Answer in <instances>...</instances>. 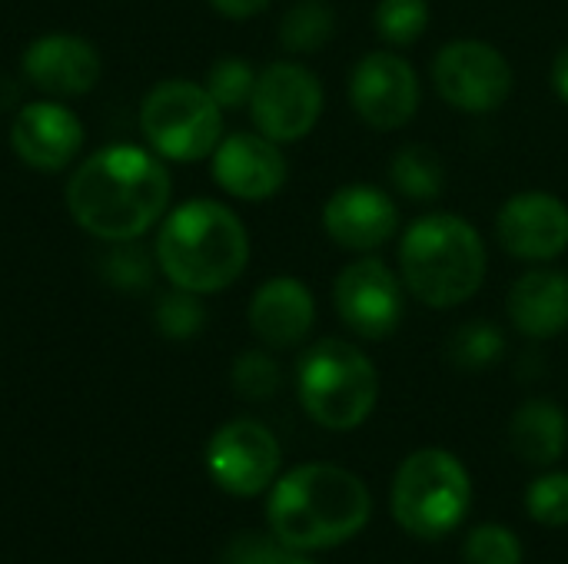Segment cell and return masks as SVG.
Returning a JSON list of instances; mask_svg holds the SVG:
<instances>
[{"label": "cell", "mask_w": 568, "mask_h": 564, "mask_svg": "<svg viewBox=\"0 0 568 564\" xmlns=\"http://www.w3.org/2000/svg\"><path fill=\"white\" fill-rule=\"evenodd\" d=\"M140 130L156 156L200 163L223 140V106L203 83L163 80L140 103Z\"/></svg>", "instance_id": "cell-7"}, {"label": "cell", "mask_w": 568, "mask_h": 564, "mask_svg": "<svg viewBox=\"0 0 568 564\" xmlns=\"http://www.w3.org/2000/svg\"><path fill=\"white\" fill-rule=\"evenodd\" d=\"M323 103H326L323 83L310 66L296 60H276L256 73L250 116L263 136L286 146V143H300L316 130L323 116Z\"/></svg>", "instance_id": "cell-9"}, {"label": "cell", "mask_w": 568, "mask_h": 564, "mask_svg": "<svg viewBox=\"0 0 568 564\" xmlns=\"http://www.w3.org/2000/svg\"><path fill=\"white\" fill-rule=\"evenodd\" d=\"M23 76L47 100L83 96L100 83L103 60L97 47L77 33H43L23 50Z\"/></svg>", "instance_id": "cell-16"}, {"label": "cell", "mask_w": 568, "mask_h": 564, "mask_svg": "<svg viewBox=\"0 0 568 564\" xmlns=\"http://www.w3.org/2000/svg\"><path fill=\"white\" fill-rule=\"evenodd\" d=\"M506 356V332L486 319H473L453 329L446 342V359L459 372H486Z\"/></svg>", "instance_id": "cell-23"}, {"label": "cell", "mask_w": 568, "mask_h": 564, "mask_svg": "<svg viewBox=\"0 0 568 564\" xmlns=\"http://www.w3.org/2000/svg\"><path fill=\"white\" fill-rule=\"evenodd\" d=\"M509 445L532 469H552L568 449V416L552 399H526L509 419Z\"/></svg>", "instance_id": "cell-20"}, {"label": "cell", "mask_w": 568, "mask_h": 564, "mask_svg": "<svg viewBox=\"0 0 568 564\" xmlns=\"http://www.w3.org/2000/svg\"><path fill=\"white\" fill-rule=\"evenodd\" d=\"M469 509L473 479L453 452L419 449L399 462L389 489V512L406 535L439 542L466 522Z\"/></svg>", "instance_id": "cell-6"}, {"label": "cell", "mask_w": 568, "mask_h": 564, "mask_svg": "<svg viewBox=\"0 0 568 564\" xmlns=\"http://www.w3.org/2000/svg\"><path fill=\"white\" fill-rule=\"evenodd\" d=\"M552 90H556V96L562 100L568 106V47H562L559 53H556V60H552Z\"/></svg>", "instance_id": "cell-33"}, {"label": "cell", "mask_w": 568, "mask_h": 564, "mask_svg": "<svg viewBox=\"0 0 568 564\" xmlns=\"http://www.w3.org/2000/svg\"><path fill=\"white\" fill-rule=\"evenodd\" d=\"M296 396L320 429L353 432L376 412L379 369L356 342L320 339L296 366Z\"/></svg>", "instance_id": "cell-5"}, {"label": "cell", "mask_w": 568, "mask_h": 564, "mask_svg": "<svg viewBox=\"0 0 568 564\" xmlns=\"http://www.w3.org/2000/svg\"><path fill=\"white\" fill-rule=\"evenodd\" d=\"M489 269L483 233L456 213H429L399 239V276L406 293L429 309L469 302Z\"/></svg>", "instance_id": "cell-4"}, {"label": "cell", "mask_w": 568, "mask_h": 564, "mask_svg": "<svg viewBox=\"0 0 568 564\" xmlns=\"http://www.w3.org/2000/svg\"><path fill=\"white\" fill-rule=\"evenodd\" d=\"M346 93L356 116L383 133L409 126L423 103V83L416 66L393 50L366 53L349 73Z\"/></svg>", "instance_id": "cell-12"}, {"label": "cell", "mask_w": 568, "mask_h": 564, "mask_svg": "<svg viewBox=\"0 0 568 564\" xmlns=\"http://www.w3.org/2000/svg\"><path fill=\"white\" fill-rule=\"evenodd\" d=\"M389 180L393 186L416 203H433L446 189V166L443 156L426 146V143H409L403 146L393 163H389Z\"/></svg>", "instance_id": "cell-21"}, {"label": "cell", "mask_w": 568, "mask_h": 564, "mask_svg": "<svg viewBox=\"0 0 568 564\" xmlns=\"http://www.w3.org/2000/svg\"><path fill=\"white\" fill-rule=\"evenodd\" d=\"M106 279L116 286V289H146L150 279H153V263L150 256L136 246V239L130 243H113L110 256H106V266H103Z\"/></svg>", "instance_id": "cell-30"}, {"label": "cell", "mask_w": 568, "mask_h": 564, "mask_svg": "<svg viewBox=\"0 0 568 564\" xmlns=\"http://www.w3.org/2000/svg\"><path fill=\"white\" fill-rule=\"evenodd\" d=\"M506 316L526 339L546 342L568 329V273L556 266L526 269L506 299Z\"/></svg>", "instance_id": "cell-19"}, {"label": "cell", "mask_w": 568, "mask_h": 564, "mask_svg": "<svg viewBox=\"0 0 568 564\" xmlns=\"http://www.w3.org/2000/svg\"><path fill=\"white\" fill-rule=\"evenodd\" d=\"M336 33V10L329 0H296L280 20V47L286 53H316Z\"/></svg>", "instance_id": "cell-22"}, {"label": "cell", "mask_w": 568, "mask_h": 564, "mask_svg": "<svg viewBox=\"0 0 568 564\" xmlns=\"http://www.w3.org/2000/svg\"><path fill=\"white\" fill-rule=\"evenodd\" d=\"M210 166H213L216 186L246 203H263L276 196L290 176L283 146L263 136L260 130L256 133L240 130V133L223 136L210 156Z\"/></svg>", "instance_id": "cell-15"}, {"label": "cell", "mask_w": 568, "mask_h": 564, "mask_svg": "<svg viewBox=\"0 0 568 564\" xmlns=\"http://www.w3.org/2000/svg\"><path fill=\"white\" fill-rule=\"evenodd\" d=\"M433 86L446 106L469 116H486L509 103L516 73L499 47L463 37L439 47L433 60Z\"/></svg>", "instance_id": "cell-8"}, {"label": "cell", "mask_w": 568, "mask_h": 564, "mask_svg": "<svg viewBox=\"0 0 568 564\" xmlns=\"http://www.w3.org/2000/svg\"><path fill=\"white\" fill-rule=\"evenodd\" d=\"M326 236L349 253H376L399 233V206L376 183H346L323 203Z\"/></svg>", "instance_id": "cell-14"}, {"label": "cell", "mask_w": 568, "mask_h": 564, "mask_svg": "<svg viewBox=\"0 0 568 564\" xmlns=\"http://www.w3.org/2000/svg\"><path fill=\"white\" fill-rule=\"evenodd\" d=\"M373 519L366 482L333 462H303L266 492L270 532L293 552H326L353 542Z\"/></svg>", "instance_id": "cell-2"}, {"label": "cell", "mask_w": 568, "mask_h": 564, "mask_svg": "<svg viewBox=\"0 0 568 564\" xmlns=\"http://www.w3.org/2000/svg\"><path fill=\"white\" fill-rule=\"evenodd\" d=\"M283 449L256 419H233L206 442V472L233 499H256L280 479Z\"/></svg>", "instance_id": "cell-11"}, {"label": "cell", "mask_w": 568, "mask_h": 564, "mask_svg": "<svg viewBox=\"0 0 568 564\" xmlns=\"http://www.w3.org/2000/svg\"><path fill=\"white\" fill-rule=\"evenodd\" d=\"M499 246L523 263H552L568 249V203L549 189L513 193L496 213Z\"/></svg>", "instance_id": "cell-13"}, {"label": "cell", "mask_w": 568, "mask_h": 564, "mask_svg": "<svg viewBox=\"0 0 568 564\" xmlns=\"http://www.w3.org/2000/svg\"><path fill=\"white\" fill-rule=\"evenodd\" d=\"M429 0H379L373 10V27L389 47H409L429 30Z\"/></svg>", "instance_id": "cell-24"}, {"label": "cell", "mask_w": 568, "mask_h": 564, "mask_svg": "<svg viewBox=\"0 0 568 564\" xmlns=\"http://www.w3.org/2000/svg\"><path fill=\"white\" fill-rule=\"evenodd\" d=\"M153 319H156V329H160L166 339L186 342V339H193V336L203 332V326H206V309H203V302H200L196 293H186V289H176V286H173L170 293L160 296Z\"/></svg>", "instance_id": "cell-26"}, {"label": "cell", "mask_w": 568, "mask_h": 564, "mask_svg": "<svg viewBox=\"0 0 568 564\" xmlns=\"http://www.w3.org/2000/svg\"><path fill=\"white\" fill-rule=\"evenodd\" d=\"M276 564H316V562H313L306 552H293V548H286V552H283V558H280Z\"/></svg>", "instance_id": "cell-34"}, {"label": "cell", "mask_w": 568, "mask_h": 564, "mask_svg": "<svg viewBox=\"0 0 568 564\" xmlns=\"http://www.w3.org/2000/svg\"><path fill=\"white\" fill-rule=\"evenodd\" d=\"M463 562L466 564H523V539L499 525L486 522L476 525L463 542Z\"/></svg>", "instance_id": "cell-28"}, {"label": "cell", "mask_w": 568, "mask_h": 564, "mask_svg": "<svg viewBox=\"0 0 568 564\" xmlns=\"http://www.w3.org/2000/svg\"><path fill=\"white\" fill-rule=\"evenodd\" d=\"M250 263L243 219L216 199H186L160 219L156 266L186 293L213 296L230 289Z\"/></svg>", "instance_id": "cell-3"}, {"label": "cell", "mask_w": 568, "mask_h": 564, "mask_svg": "<svg viewBox=\"0 0 568 564\" xmlns=\"http://www.w3.org/2000/svg\"><path fill=\"white\" fill-rule=\"evenodd\" d=\"M10 146L23 166L40 173H60L83 146V123L60 100H37L13 116Z\"/></svg>", "instance_id": "cell-17"}, {"label": "cell", "mask_w": 568, "mask_h": 564, "mask_svg": "<svg viewBox=\"0 0 568 564\" xmlns=\"http://www.w3.org/2000/svg\"><path fill=\"white\" fill-rule=\"evenodd\" d=\"M170 196L173 180L163 156L130 143L93 153L67 183L73 223L103 243H130L150 233L166 216Z\"/></svg>", "instance_id": "cell-1"}, {"label": "cell", "mask_w": 568, "mask_h": 564, "mask_svg": "<svg viewBox=\"0 0 568 564\" xmlns=\"http://www.w3.org/2000/svg\"><path fill=\"white\" fill-rule=\"evenodd\" d=\"M230 382H233V392L240 399L266 402L280 392L283 372H280V362L266 349H246L236 356V362L230 369Z\"/></svg>", "instance_id": "cell-25"}, {"label": "cell", "mask_w": 568, "mask_h": 564, "mask_svg": "<svg viewBox=\"0 0 568 564\" xmlns=\"http://www.w3.org/2000/svg\"><path fill=\"white\" fill-rule=\"evenodd\" d=\"M526 512L542 529H568V472H542L526 489Z\"/></svg>", "instance_id": "cell-29"}, {"label": "cell", "mask_w": 568, "mask_h": 564, "mask_svg": "<svg viewBox=\"0 0 568 564\" xmlns=\"http://www.w3.org/2000/svg\"><path fill=\"white\" fill-rule=\"evenodd\" d=\"M203 86L223 110H240V106H250V96L256 86V70L243 57H220L206 70Z\"/></svg>", "instance_id": "cell-27"}, {"label": "cell", "mask_w": 568, "mask_h": 564, "mask_svg": "<svg viewBox=\"0 0 568 564\" xmlns=\"http://www.w3.org/2000/svg\"><path fill=\"white\" fill-rule=\"evenodd\" d=\"M333 306L339 322L366 342L389 339L406 316V286L383 259L363 256L333 283Z\"/></svg>", "instance_id": "cell-10"}, {"label": "cell", "mask_w": 568, "mask_h": 564, "mask_svg": "<svg viewBox=\"0 0 568 564\" xmlns=\"http://www.w3.org/2000/svg\"><path fill=\"white\" fill-rule=\"evenodd\" d=\"M246 319L266 349H293L306 342L316 326L313 289L296 276H273L253 293Z\"/></svg>", "instance_id": "cell-18"}, {"label": "cell", "mask_w": 568, "mask_h": 564, "mask_svg": "<svg viewBox=\"0 0 568 564\" xmlns=\"http://www.w3.org/2000/svg\"><path fill=\"white\" fill-rule=\"evenodd\" d=\"M273 0H210V7L220 13V17H230V20H250L256 13H263Z\"/></svg>", "instance_id": "cell-32"}, {"label": "cell", "mask_w": 568, "mask_h": 564, "mask_svg": "<svg viewBox=\"0 0 568 564\" xmlns=\"http://www.w3.org/2000/svg\"><path fill=\"white\" fill-rule=\"evenodd\" d=\"M283 552L286 545L273 532H240L223 545L220 564H276Z\"/></svg>", "instance_id": "cell-31"}]
</instances>
